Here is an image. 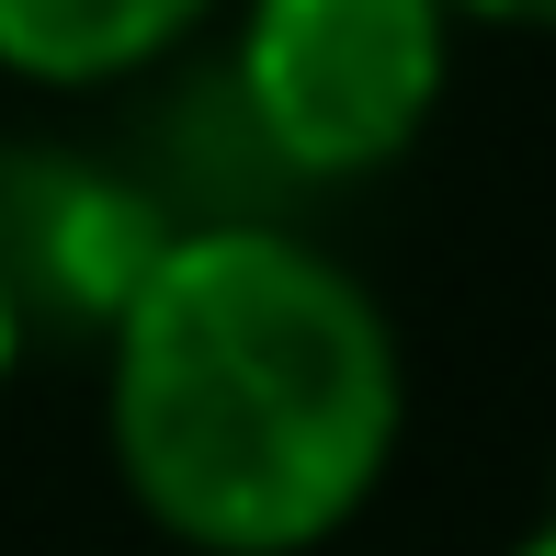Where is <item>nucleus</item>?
Listing matches in <instances>:
<instances>
[{"mask_svg":"<svg viewBox=\"0 0 556 556\" xmlns=\"http://www.w3.org/2000/svg\"><path fill=\"white\" fill-rule=\"evenodd\" d=\"M454 35L443 0H227L216 114L285 193L375 182L432 137Z\"/></svg>","mask_w":556,"mask_h":556,"instance_id":"2","label":"nucleus"},{"mask_svg":"<svg viewBox=\"0 0 556 556\" xmlns=\"http://www.w3.org/2000/svg\"><path fill=\"white\" fill-rule=\"evenodd\" d=\"M454 23H489V35H556V0H443Z\"/></svg>","mask_w":556,"mask_h":556,"instance_id":"5","label":"nucleus"},{"mask_svg":"<svg viewBox=\"0 0 556 556\" xmlns=\"http://www.w3.org/2000/svg\"><path fill=\"white\" fill-rule=\"evenodd\" d=\"M511 556H556V511H545V522H534V534H522Z\"/></svg>","mask_w":556,"mask_h":556,"instance_id":"7","label":"nucleus"},{"mask_svg":"<svg viewBox=\"0 0 556 556\" xmlns=\"http://www.w3.org/2000/svg\"><path fill=\"white\" fill-rule=\"evenodd\" d=\"M182 239V193L91 148H0V285L35 330L103 341L148 262Z\"/></svg>","mask_w":556,"mask_h":556,"instance_id":"3","label":"nucleus"},{"mask_svg":"<svg viewBox=\"0 0 556 556\" xmlns=\"http://www.w3.org/2000/svg\"><path fill=\"white\" fill-rule=\"evenodd\" d=\"M23 352H35V318H23V295L0 285V397H12V375H23Z\"/></svg>","mask_w":556,"mask_h":556,"instance_id":"6","label":"nucleus"},{"mask_svg":"<svg viewBox=\"0 0 556 556\" xmlns=\"http://www.w3.org/2000/svg\"><path fill=\"white\" fill-rule=\"evenodd\" d=\"M409 352L375 285L285 216H182L103 330L114 477L193 556H307L397 466Z\"/></svg>","mask_w":556,"mask_h":556,"instance_id":"1","label":"nucleus"},{"mask_svg":"<svg viewBox=\"0 0 556 556\" xmlns=\"http://www.w3.org/2000/svg\"><path fill=\"white\" fill-rule=\"evenodd\" d=\"M205 23H227V0H0V80L23 91H125L148 68H170Z\"/></svg>","mask_w":556,"mask_h":556,"instance_id":"4","label":"nucleus"}]
</instances>
